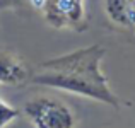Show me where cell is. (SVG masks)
I'll return each instance as SVG.
<instances>
[{"label": "cell", "instance_id": "cell-1", "mask_svg": "<svg viewBox=\"0 0 135 128\" xmlns=\"http://www.w3.org/2000/svg\"><path fill=\"white\" fill-rule=\"evenodd\" d=\"M104 56L106 50L103 46H86L41 62L38 72L31 75L29 80L38 85L72 92L113 108H120L118 96L111 91L108 77L101 70Z\"/></svg>", "mask_w": 135, "mask_h": 128}, {"label": "cell", "instance_id": "cell-2", "mask_svg": "<svg viewBox=\"0 0 135 128\" xmlns=\"http://www.w3.org/2000/svg\"><path fill=\"white\" fill-rule=\"evenodd\" d=\"M24 115L34 128H75V115L63 101L38 96L24 104Z\"/></svg>", "mask_w": 135, "mask_h": 128}, {"label": "cell", "instance_id": "cell-3", "mask_svg": "<svg viewBox=\"0 0 135 128\" xmlns=\"http://www.w3.org/2000/svg\"><path fill=\"white\" fill-rule=\"evenodd\" d=\"M43 16L48 26L60 31H80L87 29L86 0H45Z\"/></svg>", "mask_w": 135, "mask_h": 128}, {"label": "cell", "instance_id": "cell-4", "mask_svg": "<svg viewBox=\"0 0 135 128\" xmlns=\"http://www.w3.org/2000/svg\"><path fill=\"white\" fill-rule=\"evenodd\" d=\"M31 79L26 63L12 51L0 50V85H19Z\"/></svg>", "mask_w": 135, "mask_h": 128}, {"label": "cell", "instance_id": "cell-5", "mask_svg": "<svg viewBox=\"0 0 135 128\" xmlns=\"http://www.w3.org/2000/svg\"><path fill=\"white\" fill-rule=\"evenodd\" d=\"M104 12L116 26L133 29L135 27V2L133 0H103Z\"/></svg>", "mask_w": 135, "mask_h": 128}, {"label": "cell", "instance_id": "cell-6", "mask_svg": "<svg viewBox=\"0 0 135 128\" xmlns=\"http://www.w3.org/2000/svg\"><path fill=\"white\" fill-rule=\"evenodd\" d=\"M19 115H21L19 109L14 108V106H10V104H7V102L0 97V128L7 126L10 121H14L16 118H19Z\"/></svg>", "mask_w": 135, "mask_h": 128}, {"label": "cell", "instance_id": "cell-7", "mask_svg": "<svg viewBox=\"0 0 135 128\" xmlns=\"http://www.w3.org/2000/svg\"><path fill=\"white\" fill-rule=\"evenodd\" d=\"M26 2H29V0H0V10H3V9H16V7L24 5Z\"/></svg>", "mask_w": 135, "mask_h": 128}, {"label": "cell", "instance_id": "cell-8", "mask_svg": "<svg viewBox=\"0 0 135 128\" xmlns=\"http://www.w3.org/2000/svg\"><path fill=\"white\" fill-rule=\"evenodd\" d=\"M133 2H135V0H133Z\"/></svg>", "mask_w": 135, "mask_h": 128}]
</instances>
